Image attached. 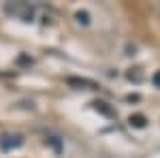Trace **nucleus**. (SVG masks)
<instances>
[{"mask_svg":"<svg viewBox=\"0 0 160 158\" xmlns=\"http://www.w3.org/2000/svg\"><path fill=\"white\" fill-rule=\"evenodd\" d=\"M4 13L9 15V17H15V19H19V22H32L34 19V9H32V4H28V2H7L4 4Z\"/></svg>","mask_w":160,"mask_h":158,"instance_id":"f257e3e1","label":"nucleus"},{"mask_svg":"<svg viewBox=\"0 0 160 158\" xmlns=\"http://www.w3.org/2000/svg\"><path fill=\"white\" fill-rule=\"evenodd\" d=\"M22 143H24V135H19V133H2L0 135V147L4 152H9L13 147H19Z\"/></svg>","mask_w":160,"mask_h":158,"instance_id":"f03ea898","label":"nucleus"},{"mask_svg":"<svg viewBox=\"0 0 160 158\" xmlns=\"http://www.w3.org/2000/svg\"><path fill=\"white\" fill-rule=\"evenodd\" d=\"M68 85L77 88V90H94L96 84L94 81H88V79H77V77H68Z\"/></svg>","mask_w":160,"mask_h":158,"instance_id":"7ed1b4c3","label":"nucleus"},{"mask_svg":"<svg viewBox=\"0 0 160 158\" xmlns=\"http://www.w3.org/2000/svg\"><path fill=\"white\" fill-rule=\"evenodd\" d=\"M94 105V109L98 111V113H102V115H107V118H115V111L111 109L109 105L105 103V100H96V103H92Z\"/></svg>","mask_w":160,"mask_h":158,"instance_id":"20e7f679","label":"nucleus"},{"mask_svg":"<svg viewBox=\"0 0 160 158\" xmlns=\"http://www.w3.org/2000/svg\"><path fill=\"white\" fill-rule=\"evenodd\" d=\"M128 124H130L132 128H145V124H148V120H145V115L137 113V115H130V118H128Z\"/></svg>","mask_w":160,"mask_h":158,"instance_id":"39448f33","label":"nucleus"},{"mask_svg":"<svg viewBox=\"0 0 160 158\" xmlns=\"http://www.w3.org/2000/svg\"><path fill=\"white\" fill-rule=\"evenodd\" d=\"M75 17H77V22H79V24H83V26L90 24V15H88L86 11H79L77 15H75Z\"/></svg>","mask_w":160,"mask_h":158,"instance_id":"423d86ee","label":"nucleus"},{"mask_svg":"<svg viewBox=\"0 0 160 158\" xmlns=\"http://www.w3.org/2000/svg\"><path fill=\"white\" fill-rule=\"evenodd\" d=\"M152 84L156 85V88H160V71H156V73L152 75Z\"/></svg>","mask_w":160,"mask_h":158,"instance_id":"0eeeda50","label":"nucleus"},{"mask_svg":"<svg viewBox=\"0 0 160 158\" xmlns=\"http://www.w3.org/2000/svg\"><path fill=\"white\" fill-rule=\"evenodd\" d=\"M47 141H49L51 145L56 147V152H60V143H58V141H56V139H47Z\"/></svg>","mask_w":160,"mask_h":158,"instance_id":"6e6552de","label":"nucleus"}]
</instances>
